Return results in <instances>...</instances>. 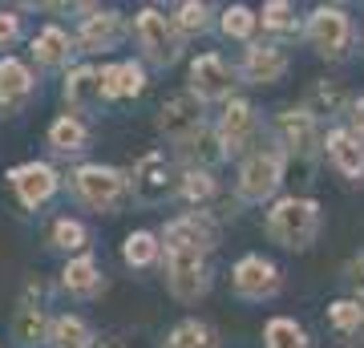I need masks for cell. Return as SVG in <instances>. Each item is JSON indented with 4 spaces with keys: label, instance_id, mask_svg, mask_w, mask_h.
I'll use <instances>...</instances> for the list:
<instances>
[{
    "label": "cell",
    "instance_id": "cell-1",
    "mask_svg": "<svg viewBox=\"0 0 364 348\" xmlns=\"http://www.w3.org/2000/svg\"><path fill=\"white\" fill-rule=\"evenodd\" d=\"M320 235V203L316 199H296L287 194L267 211V239L287 251H304L312 247V239Z\"/></svg>",
    "mask_w": 364,
    "mask_h": 348
},
{
    "label": "cell",
    "instance_id": "cell-2",
    "mask_svg": "<svg viewBox=\"0 0 364 348\" xmlns=\"http://www.w3.org/2000/svg\"><path fill=\"white\" fill-rule=\"evenodd\" d=\"M284 162H287V150L284 146H267L263 142L259 150H251L247 162L239 167V182H235V194L243 203H263L279 191L284 182Z\"/></svg>",
    "mask_w": 364,
    "mask_h": 348
},
{
    "label": "cell",
    "instance_id": "cell-3",
    "mask_svg": "<svg viewBox=\"0 0 364 348\" xmlns=\"http://www.w3.org/2000/svg\"><path fill=\"white\" fill-rule=\"evenodd\" d=\"M134 37H138L142 57L154 69H166V65H174L182 57L178 28H174V21H166V16L158 13V9H138V16H134Z\"/></svg>",
    "mask_w": 364,
    "mask_h": 348
},
{
    "label": "cell",
    "instance_id": "cell-4",
    "mask_svg": "<svg viewBox=\"0 0 364 348\" xmlns=\"http://www.w3.org/2000/svg\"><path fill=\"white\" fill-rule=\"evenodd\" d=\"M126 186H130V179L114 167H102V162H85V167L73 170V191L93 211H114L122 203Z\"/></svg>",
    "mask_w": 364,
    "mask_h": 348
},
{
    "label": "cell",
    "instance_id": "cell-5",
    "mask_svg": "<svg viewBox=\"0 0 364 348\" xmlns=\"http://www.w3.org/2000/svg\"><path fill=\"white\" fill-rule=\"evenodd\" d=\"M304 37H308V45H312L320 57L340 61V57L348 53V45H352V21H348L344 9H336V4H320V9L308 16Z\"/></svg>",
    "mask_w": 364,
    "mask_h": 348
},
{
    "label": "cell",
    "instance_id": "cell-6",
    "mask_svg": "<svg viewBox=\"0 0 364 348\" xmlns=\"http://www.w3.org/2000/svg\"><path fill=\"white\" fill-rule=\"evenodd\" d=\"M166 288L182 304H195L210 292V268L207 255L198 251H166Z\"/></svg>",
    "mask_w": 364,
    "mask_h": 348
},
{
    "label": "cell",
    "instance_id": "cell-7",
    "mask_svg": "<svg viewBox=\"0 0 364 348\" xmlns=\"http://www.w3.org/2000/svg\"><path fill=\"white\" fill-rule=\"evenodd\" d=\"M162 247L166 251H198L207 255L219 247V223L210 219L207 211H186L178 219H170L162 227Z\"/></svg>",
    "mask_w": 364,
    "mask_h": 348
},
{
    "label": "cell",
    "instance_id": "cell-8",
    "mask_svg": "<svg viewBox=\"0 0 364 348\" xmlns=\"http://www.w3.org/2000/svg\"><path fill=\"white\" fill-rule=\"evenodd\" d=\"M235 69L223 61L219 53H203L191 61V93L198 102H231Z\"/></svg>",
    "mask_w": 364,
    "mask_h": 348
},
{
    "label": "cell",
    "instance_id": "cell-9",
    "mask_svg": "<svg viewBox=\"0 0 364 348\" xmlns=\"http://www.w3.org/2000/svg\"><path fill=\"white\" fill-rule=\"evenodd\" d=\"M231 288L239 300H272L279 292V268L263 255H243L231 271Z\"/></svg>",
    "mask_w": 364,
    "mask_h": 348
},
{
    "label": "cell",
    "instance_id": "cell-10",
    "mask_svg": "<svg viewBox=\"0 0 364 348\" xmlns=\"http://www.w3.org/2000/svg\"><path fill=\"white\" fill-rule=\"evenodd\" d=\"M275 134H279V146L296 158H312L320 146H324V134H320V122H316L304 105L299 110H284L279 122H275Z\"/></svg>",
    "mask_w": 364,
    "mask_h": 348
},
{
    "label": "cell",
    "instance_id": "cell-11",
    "mask_svg": "<svg viewBox=\"0 0 364 348\" xmlns=\"http://www.w3.org/2000/svg\"><path fill=\"white\" fill-rule=\"evenodd\" d=\"M215 130H219L223 154H227V158L243 154V150H247V146L255 142V130H259V122H255V105L243 102V97H231Z\"/></svg>",
    "mask_w": 364,
    "mask_h": 348
},
{
    "label": "cell",
    "instance_id": "cell-12",
    "mask_svg": "<svg viewBox=\"0 0 364 348\" xmlns=\"http://www.w3.org/2000/svg\"><path fill=\"white\" fill-rule=\"evenodd\" d=\"M9 186L16 191L21 206L37 211V206H45L57 194V170L49 162H21V167L9 170Z\"/></svg>",
    "mask_w": 364,
    "mask_h": 348
},
{
    "label": "cell",
    "instance_id": "cell-13",
    "mask_svg": "<svg viewBox=\"0 0 364 348\" xmlns=\"http://www.w3.org/2000/svg\"><path fill=\"white\" fill-rule=\"evenodd\" d=\"M207 122H203V102H198L195 93H174V97H166L162 102V110H158V130L166 134V138H174V142H182V138H191L195 130H203Z\"/></svg>",
    "mask_w": 364,
    "mask_h": 348
},
{
    "label": "cell",
    "instance_id": "cell-14",
    "mask_svg": "<svg viewBox=\"0 0 364 348\" xmlns=\"http://www.w3.org/2000/svg\"><path fill=\"white\" fill-rule=\"evenodd\" d=\"M130 186H134V194H138L142 203H162V199L170 194V167H166V154L150 150V154L138 158V162H134V174H130Z\"/></svg>",
    "mask_w": 364,
    "mask_h": 348
},
{
    "label": "cell",
    "instance_id": "cell-15",
    "mask_svg": "<svg viewBox=\"0 0 364 348\" xmlns=\"http://www.w3.org/2000/svg\"><path fill=\"white\" fill-rule=\"evenodd\" d=\"M243 81L251 85H275V81L287 73V53L279 45H251L243 53V65H239Z\"/></svg>",
    "mask_w": 364,
    "mask_h": 348
},
{
    "label": "cell",
    "instance_id": "cell-16",
    "mask_svg": "<svg viewBox=\"0 0 364 348\" xmlns=\"http://www.w3.org/2000/svg\"><path fill=\"white\" fill-rule=\"evenodd\" d=\"M324 150L344 179H364V138L356 130H332L324 138Z\"/></svg>",
    "mask_w": 364,
    "mask_h": 348
},
{
    "label": "cell",
    "instance_id": "cell-17",
    "mask_svg": "<svg viewBox=\"0 0 364 348\" xmlns=\"http://www.w3.org/2000/svg\"><path fill=\"white\" fill-rule=\"evenodd\" d=\"M117 37H122V16H117L114 9H90V16H85L81 28H77V45L85 53L114 49Z\"/></svg>",
    "mask_w": 364,
    "mask_h": 348
},
{
    "label": "cell",
    "instance_id": "cell-18",
    "mask_svg": "<svg viewBox=\"0 0 364 348\" xmlns=\"http://www.w3.org/2000/svg\"><path fill=\"white\" fill-rule=\"evenodd\" d=\"M33 69L16 57H0V105L4 110H21L33 97Z\"/></svg>",
    "mask_w": 364,
    "mask_h": 348
},
{
    "label": "cell",
    "instance_id": "cell-19",
    "mask_svg": "<svg viewBox=\"0 0 364 348\" xmlns=\"http://www.w3.org/2000/svg\"><path fill=\"white\" fill-rule=\"evenodd\" d=\"M73 57V37H69L61 25H45L33 37V61L41 69H61V65Z\"/></svg>",
    "mask_w": 364,
    "mask_h": 348
},
{
    "label": "cell",
    "instance_id": "cell-20",
    "mask_svg": "<svg viewBox=\"0 0 364 348\" xmlns=\"http://www.w3.org/2000/svg\"><path fill=\"white\" fill-rule=\"evenodd\" d=\"M178 154L186 158V170H210L219 158H227L223 154V142H219V130H210V126L195 130L191 138H182Z\"/></svg>",
    "mask_w": 364,
    "mask_h": 348
},
{
    "label": "cell",
    "instance_id": "cell-21",
    "mask_svg": "<svg viewBox=\"0 0 364 348\" xmlns=\"http://www.w3.org/2000/svg\"><path fill=\"white\" fill-rule=\"evenodd\" d=\"M146 90V73L142 65L122 61V65H105L102 69V97L117 102V97H138Z\"/></svg>",
    "mask_w": 364,
    "mask_h": 348
},
{
    "label": "cell",
    "instance_id": "cell-22",
    "mask_svg": "<svg viewBox=\"0 0 364 348\" xmlns=\"http://www.w3.org/2000/svg\"><path fill=\"white\" fill-rule=\"evenodd\" d=\"M61 288H65L69 296L90 300L102 292V271H97V263L90 255H77V259H69L65 271H61Z\"/></svg>",
    "mask_w": 364,
    "mask_h": 348
},
{
    "label": "cell",
    "instance_id": "cell-23",
    "mask_svg": "<svg viewBox=\"0 0 364 348\" xmlns=\"http://www.w3.org/2000/svg\"><path fill=\"white\" fill-rule=\"evenodd\" d=\"M65 102L77 105V110H90V105L102 102V73H97L93 65H77V69H69Z\"/></svg>",
    "mask_w": 364,
    "mask_h": 348
},
{
    "label": "cell",
    "instance_id": "cell-24",
    "mask_svg": "<svg viewBox=\"0 0 364 348\" xmlns=\"http://www.w3.org/2000/svg\"><path fill=\"white\" fill-rule=\"evenodd\" d=\"M49 336H53V320L45 316V308H21L13 316V340L21 348L49 344Z\"/></svg>",
    "mask_w": 364,
    "mask_h": 348
},
{
    "label": "cell",
    "instance_id": "cell-25",
    "mask_svg": "<svg viewBox=\"0 0 364 348\" xmlns=\"http://www.w3.org/2000/svg\"><path fill=\"white\" fill-rule=\"evenodd\" d=\"M93 328L81 316H57L53 320V336H49V344L53 348H93Z\"/></svg>",
    "mask_w": 364,
    "mask_h": 348
},
{
    "label": "cell",
    "instance_id": "cell-26",
    "mask_svg": "<svg viewBox=\"0 0 364 348\" xmlns=\"http://www.w3.org/2000/svg\"><path fill=\"white\" fill-rule=\"evenodd\" d=\"M85 142H90V130L81 126L77 117L65 114L49 126V146L57 154H77V150H85Z\"/></svg>",
    "mask_w": 364,
    "mask_h": 348
},
{
    "label": "cell",
    "instance_id": "cell-27",
    "mask_svg": "<svg viewBox=\"0 0 364 348\" xmlns=\"http://www.w3.org/2000/svg\"><path fill=\"white\" fill-rule=\"evenodd\" d=\"M158 255H162V239L154 231H134L126 235V243H122V259L130 263V268H154Z\"/></svg>",
    "mask_w": 364,
    "mask_h": 348
},
{
    "label": "cell",
    "instance_id": "cell-28",
    "mask_svg": "<svg viewBox=\"0 0 364 348\" xmlns=\"http://www.w3.org/2000/svg\"><path fill=\"white\" fill-rule=\"evenodd\" d=\"M166 348H219V336H215V328L203 324V320H182V324L170 328Z\"/></svg>",
    "mask_w": 364,
    "mask_h": 348
},
{
    "label": "cell",
    "instance_id": "cell-29",
    "mask_svg": "<svg viewBox=\"0 0 364 348\" xmlns=\"http://www.w3.org/2000/svg\"><path fill=\"white\" fill-rule=\"evenodd\" d=\"M348 105V97H344V90L340 85H332V81H316L312 90H308V97H304V110L320 122V117H332V114H340Z\"/></svg>",
    "mask_w": 364,
    "mask_h": 348
},
{
    "label": "cell",
    "instance_id": "cell-30",
    "mask_svg": "<svg viewBox=\"0 0 364 348\" xmlns=\"http://www.w3.org/2000/svg\"><path fill=\"white\" fill-rule=\"evenodd\" d=\"M263 344L267 348H312V340H308V332H304L296 320L275 316V320H267V328H263Z\"/></svg>",
    "mask_w": 364,
    "mask_h": 348
},
{
    "label": "cell",
    "instance_id": "cell-31",
    "mask_svg": "<svg viewBox=\"0 0 364 348\" xmlns=\"http://www.w3.org/2000/svg\"><path fill=\"white\" fill-rule=\"evenodd\" d=\"M178 194L191 206L210 203V199H215V179H210V170H186V174L178 179Z\"/></svg>",
    "mask_w": 364,
    "mask_h": 348
},
{
    "label": "cell",
    "instance_id": "cell-32",
    "mask_svg": "<svg viewBox=\"0 0 364 348\" xmlns=\"http://www.w3.org/2000/svg\"><path fill=\"white\" fill-rule=\"evenodd\" d=\"M223 37H235V41H251V33H255V25H259V16L251 13L247 4H231L227 13H223Z\"/></svg>",
    "mask_w": 364,
    "mask_h": 348
},
{
    "label": "cell",
    "instance_id": "cell-33",
    "mask_svg": "<svg viewBox=\"0 0 364 348\" xmlns=\"http://www.w3.org/2000/svg\"><path fill=\"white\" fill-rule=\"evenodd\" d=\"M49 243L57 247V251H81V247L90 243V231H85L77 219H57L53 231H49Z\"/></svg>",
    "mask_w": 364,
    "mask_h": 348
},
{
    "label": "cell",
    "instance_id": "cell-34",
    "mask_svg": "<svg viewBox=\"0 0 364 348\" xmlns=\"http://www.w3.org/2000/svg\"><path fill=\"white\" fill-rule=\"evenodd\" d=\"M328 324H332L340 336H352L364 324V304H356V300H336V304L328 308Z\"/></svg>",
    "mask_w": 364,
    "mask_h": 348
},
{
    "label": "cell",
    "instance_id": "cell-35",
    "mask_svg": "<svg viewBox=\"0 0 364 348\" xmlns=\"http://www.w3.org/2000/svg\"><path fill=\"white\" fill-rule=\"evenodd\" d=\"M174 28H182V33H207L210 28V4H203V0H186V4H178Z\"/></svg>",
    "mask_w": 364,
    "mask_h": 348
},
{
    "label": "cell",
    "instance_id": "cell-36",
    "mask_svg": "<svg viewBox=\"0 0 364 348\" xmlns=\"http://www.w3.org/2000/svg\"><path fill=\"white\" fill-rule=\"evenodd\" d=\"M259 21H263V28H272V33H296V4H287V0H267Z\"/></svg>",
    "mask_w": 364,
    "mask_h": 348
},
{
    "label": "cell",
    "instance_id": "cell-37",
    "mask_svg": "<svg viewBox=\"0 0 364 348\" xmlns=\"http://www.w3.org/2000/svg\"><path fill=\"white\" fill-rule=\"evenodd\" d=\"M344 284L352 288V300H356V304H364V251L352 259L348 268H344Z\"/></svg>",
    "mask_w": 364,
    "mask_h": 348
},
{
    "label": "cell",
    "instance_id": "cell-38",
    "mask_svg": "<svg viewBox=\"0 0 364 348\" xmlns=\"http://www.w3.org/2000/svg\"><path fill=\"white\" fill-rule=\"evenodd\" d=\"M16 37H21V16H16V13H4V9H0V49H9Z\"/></svg>",
    "mask_w": 364,
    "mask_h": 348
},
{
    "label": "cell",
    "instance_id": "cell-39",
    "mask_svg": "<svg viewBox=\"0 0 364 348\" xmlns=\"http://www.w3.org/2000/svg\"><path fill=\"white\" fill-rule=\"evenodd\" d=\"M352 126H356V134L364 138V97H356V102H352Z\"/></svg>",
    "mask_w": 364,
    "mask_h": 348
},
{
    "label": "cell",
    "instance_id": "cell-40",
    "mask_svg": "<svg viewBox=\"0 0 364 348\" xmlns=\"http://www.w3.org/2000/svg\"><path fill=\"white\" fill-rule=\"evenodd\" d=\"M93 348H126L122 340H93Z\"/></svg>",
    "mask_w": 364,
    "mask_h": 348
}]
</instances>
